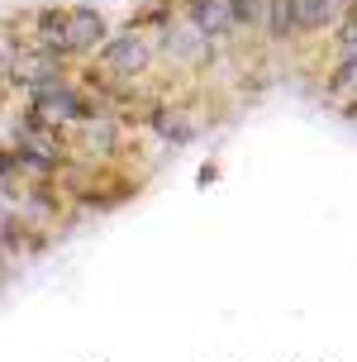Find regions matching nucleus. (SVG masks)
Listing matches in <instances>:
<instances>
[{"label": "nucleus", "instance_id": "1", "mask_svg": "<svg viewBox=\"0 0 357 362\" xmlns=\"http://www.w3.org/2000/svg\"><path fill=\"white\" fill-rule=\"evenodd\" d=\"M38 43L48 53H95L105 43V19L90 15V10H62L48 15L38 29Z\"/></svg>", "mask_w": 357, "mask_h": 362}, {"label": "nucleus", "instance_id": "2", "mask_svg": "<svg viewBox=\"0 0 357 362\" xmlns=\"http://www.w3.org/2000/svg\"><path fill=\"white\" fill-rule=\"evenodd\" d=\"M29 115H34V119H43V124H53V129H76L90 115V105L76 95V90H67V86H57V81H53V86L34 90Z\"/></svg>", "mask_w": 357, "mask_h": 362}, {"label": "nucleus", "instance_id": "3", "mask_svg": "<svg viewBox=\"0 0 357 362\" xmlns=\"http://www.w3.org/2000/svg\"><path fill=\"white\" fill-rule=\"evenodd\" d=\"M19 158L29 167H38V172H48V167H57L62 158H67V144H62V129H53V124H43V119H24L19 124Z\"/></svg>", "mask_w": 357, "mask_h": 362}, {"label": "nucleus", "instance_id": "4", "mask_svg": "<svg viewBox=\"0 0 357 362\" xmlns=\"http://www.w3.org/2000/svg\"><path fill=\"white\" fill-rule=\"evenodd\" d=\"M233 15H238L243 29H262V34H286V29H295L286 0H233Z\"/></svg>", "mask_w": 357, "mask_h": 362}, {"label": "nucleus", "instance_id": "5", "mask_svg": "<svg viewBox=\"0 0 357 362\" xmlns=\"http://www.w3.org/2000/svg\"><path fill=\"white\" fill-rule=\"evenodd\" d=\"M5 72H10V81H19V86H29V90H43V86H53L57 81V53H29V57H15V48H5Z\"/></svg>", "mask_w": 357, "mask_h": 362}, {"label": "nucleus", "instance_id": "6", "mask_svg": "<svg viewBox=\"0 0 357 362\" xmlns=\"http://www.w3.org/2000/svg\"><path fill=\"white\" fill-rule=\"evenodd\" d=\"M105 67L110 72H124V76H139L143 67H148V57H153V48L143 43L139 34H119V38H110L105 43Z\"/></svg>", "mask_w": 357, "mask_h": 362}, {"label": "nucleus", "instance_id": "7", "mask_svg": "<svg viewBox=\"0 0 357 362\" xmlns=\"http://www.w3.org/2000/svg\"><path fill=\"white\" fill-rule=\"evenodd\" d=\"M210 43H214V38L200 29L196 19H186V24H172V29H167V53L181 57V62H205V57H210Z\"/></svg>", "mask_w": 357, "mask_h": 362}, {"label": "nucleus", "instance_id": "8", "mask_svg": "<svg viewBox=\"0 0 357 362\" xmlns=\"http://www.w3.org/2000/svg\"><path fill=\"white\" fill-rule=\"evenodd\" d=\"M191 19H196L200 29L210 38H224L238 24V15H233V0H191Z\"/></svg>", "mask_w": 357, "mask_h": 362}, {"label": "nucleus", "instance_id": "9", "mask_svg": "<svg viewBox=\"0 0 357 362\" xmlns=\"http://www.w3.org/2000/svg\"><path fill=\"white\" fill-rule=\"evenodd\" d=\"M286 5H291V19H295L300 34L324 29V24H334L343 15V0H286Z\"/></svg>", "mask_w": 357, "mask_h": 362}, {"label": "nucleus", "instance_id": "10", "mask_svg": "<svg viewBox=\"0 0 357 362\" xmlns=\"http://www.w3.org/2000/svg\"><path fill=\"white\" fill-rule=\"evenodd\" d=\"M81 148H86V153H110V148H115V124H110V119H100V115H95V119H81Z\"/></svg>", "mask_w": 357, "mask_h": 362}, {"label": "nucleus", "instance_id": "11", "mask_svg": "<svg viewBox=\"0 0 357 362\" xmlns=\"http://www.w3.org/2000/svg\"><path fill=\"white\" fill-rule=\"evenodd\" d=\"M153 129H158L162 139H172V144H186V139H191V124H186L181 115H172V110H158V115H153Z\"/></svg>", "mask_w": 357, "mask_h": 362}, {"label": "nucleus", "instance_id": "12", "mask_svg": "<svg viewBox=\"0 0 357 362\" xmlns=\"http://www.w3.org/2000/svg\"><path fill=\"white\" fill-rule=\"evenodd\" d=\"M339 48H343V57H348V62H357V10H348V19H343Z\"/></svg>", "mask_w": 357, "mask_h": 362}]
</instances>
